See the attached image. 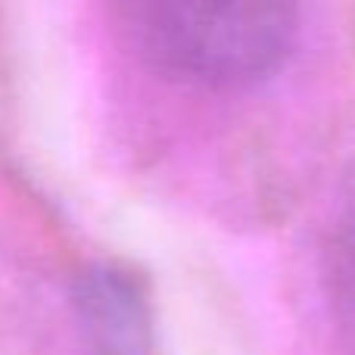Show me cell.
Here are the masks:
<instances>
[{"label":"cell","instance_id":"cell-1","mask_svg":"<svg viewBox=\"0 0 355 355\" xmlns=\"http://www.w3.org/2000/svg\"><path fill=\"white\" fill-rule=\"evenodd\" d=\"M135 50L162 75L227 91L275 75L293 53L300 12L290 3L144 0L119 6Z\"/></svg>","mask_w":355,"mask_h":355},{"label":"cell","instance_id":"cell-3","mask_svg":"<svg viewBox=\"0 0 355 355\" xmlns=\"http://www.w3.org/2000/svg\"><path fill=\"white\" fill-rule=\"evenodd\" d=\"M327 290L337 321L355 346V209L343 215L327 246Z\"/></svg>","mask_w":355,"mask_h":355},{"label":"cell","instance_id":"cell-2","mask_svg":"<svg viewBox=\"0 0 355 355\" xmlns=\"http://www.w3.org/2000/svg\"><path fill=\"white\" fill-rule=\"evenodd\" d=\"M72 302L94 355H156L150 300L122 265L97 262L78 271Z\"/></svg>","mask_w":355,"mask_h":355}]
</instances>
